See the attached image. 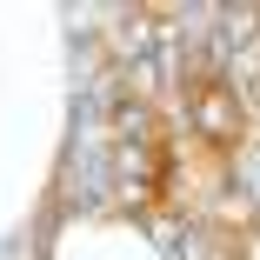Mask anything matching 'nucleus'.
<instances>
[{
	"instance_id": "1",
	"label": "nucleus",
	"mask_w": 260,
	"mask_h": 260,
	"mask_svg": "<svg viewBox=\"0 0 260 260\" xmlns=\"http://www.w3.org/2000/svg\"><path fill=\"white\" fill-rule=\"evenodd\" d=\"M187 120H193V134H200L207 147H234V140L247 134V100H240L227 80H200L193 100H187Z\"/></svg>"
}]
</instances>
